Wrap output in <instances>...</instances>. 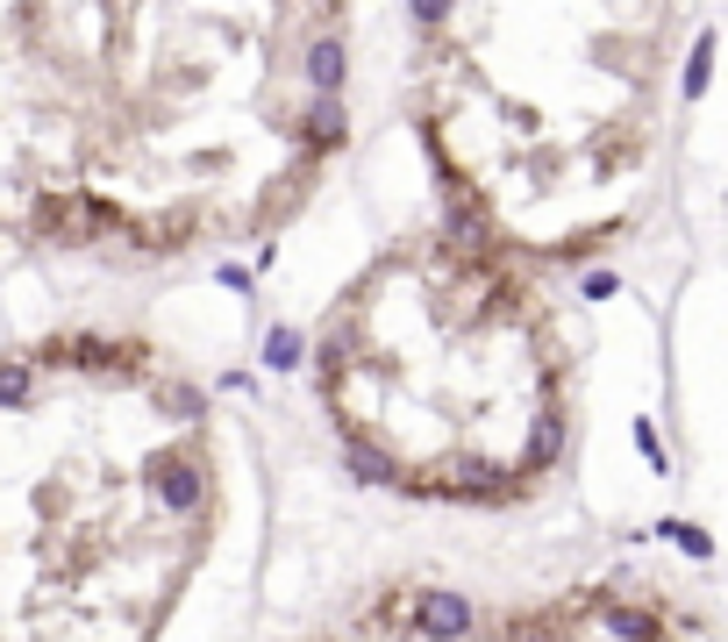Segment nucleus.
Segmentation results:
<instances>
[{"label": "nucleus", "instance_id": "obj_1", "mask_svg": "<svg viewBox=\"0 0 728 642\" xmlns=\"http://www.w3.org/2000/svg\"><path fill=\"white\" fill-rule=\"evenodd\" d=\"M357 0H94L86 186L100 265L257 250L351 143Z\"/></svg>", "mask_w": 728, "mask_h": 642}, {"label": "nucleus", "instance_id": "obj_2", "mask_svg": "<svg viewBox=\"0 0 728 642\" xmlns=\"http://www.w3.org/2000/svg\"><path fill=\"white\" fill-rule=\"evenodd\" d=\"M215 528L222 428L164 343L0 350V642H164Z\"/></svg>", "mask_w": 728, "mask_h": 642}, {"label": "nucleus", "instance_id": "obj_3", "mask_svg": "<svg viewBox=\"0 0 728 642\" xmlns=\"http://www.w3.org/2000/svg\"><path fill=\"white\" fill-rule=\"evenodd\" d=\"M314 415L357 485L436 514H514L571 464V335L543 265L472 222L378 243L308 343Z\"/></svg>", "mask_w": 728, "mask_h": 642}, {"label": "nucleus", "instance_id": "obj_4", "mask_svg": "<svg viewBox=\"0 0 728 642\" xmlns=\"http://www.w3.org/2000/svg\"><path fill=\"white\" fill-rule=\"evenodd\" d=\"M407 115L443 214L528 265L635 222L678 0H400Z\"/></svg>", "mask_w": 728, "mask_h": 642}, {"label": "nucleus", "instance_id": "obj_5", "mask_svg": "<svg viewBox=\"0 0 728 642\" xmlns=\"http://www.w3.org/2000/svg\"><path fill=\"white\" fill-rule=\"evenodd\" d=\"M86 136V43L57 0H0V257L100 265Z\"/></svg>", "mask_w": 728, "mask_h": 642}, {"label": "nucleus", "instance_id": "obj_6", "mask_svg": "<svg viewBox=\"0 0 728 642\" xmlns=\"http://www.w3.org/2000/svg\"><path fill=\"white\" fill-rule=\"evenodd\" d=\"M286 642H700L686 614L629 578H579L550 592H479L458 578H372Z\"/></svg>", "mask_w": 728, "mask_h": 642}]
</instances>
